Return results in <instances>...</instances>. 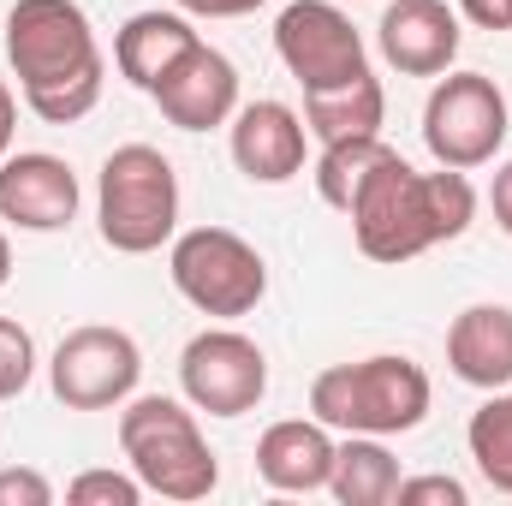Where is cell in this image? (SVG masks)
Here are the masks:
<instances>
[{
	"instance_id": "obj_1",
	"label": "cell",
	"mask_w": 512,
	"mask_h": 506,
	"mask_svg": "<svg viewBox=\"0 0 512 506\" xmlns=\"http://www.w3.org/2000/svg\"><path fill=\"white\" fill-rule=\"evenodd\" d=\"M352 239L370 262H411V256L435 251L447 239H465L471 221H477V191L459 167H435V173H417L399 149L387 155L382 167L358 185L352 209Z\"/></svg>"
},
{
	"instance_id": "obj_2",
	"label": "cell",
	"mask_w": 512,
	"mask_h": 506,
	"mask_svg": "<svg viewBox=\"0 0 512 506\" xmlns=\"http://www.w3.org/2000/svg\"><path fill=\"white\" fill-rule=\"evenodd\" d=\"M6 60L24 108L48 126H78L102 102L108 60L78 0H18L6 12Z\"/></svg>"
},
{
	"instance_id": "obj_3",
	"label": "cell",
	"mask_w": 512,
	"mask_h": 506,
	"mask_svg": "<svg viewBox=\"0 0 512 506\" xmlns=\"http://www.w3.org/2000/svg\"><path fill=\"white\" fill-rule=\"evenodd\" d=\"M435 405V387L423 376V364L376 352L358 364H334L310 381V417L340 429V435H411Z\"/></svg>"
},
{
	"instance_id": "obj_4",
	"label": "cell",
	"mask_w": 512,
	"mask_h": 506,
	"mask_svg": "<svg viewBox=\"0 0 512 506\" xmlns=\"http://www.w3.org/2000/svg\"><path fill=\"white\" fill-rule=\"evenodd\" d=\"M120 453H126L131 477L143 483V495H161V501H209L221 483V459L209 453L197 411H185L167 393L126 399Z\"/></svg>"
},
{
	"instance_id": "obj_5",
	"label": "cell",
	"mask_w": 512,
	"mask_h": 506,
	"mask_svg": "<svg viewBox=\"0 0 512 506\" xmlns=\"http://www.w3.org/2000/svg\"><path fill=\"white\" fill-rule=\"evenodd\" d=\"M96 221L108 251L149 256L179 233V173L155 143H120L96 179Z\"/></svg>"
},
{
	"instance_id": "obj_6",
	"label": "cell",
	"mask_w": 512,
	"mask_h": 506,
	"mask_svg": "<svg viewBox=\"0 0 512 506\" xmlns=\"http://www.w3.org/2000/svg\"><path fill=\"white\" fill-rule=\"evenodd\" d=\"M167 274L179 286V298L203 316L239 322L268 298V262L251 239H239L233 227H191L173 239Z\"/></svg>"
},
{
	"instance_id": "obj_7",
	"label": "cell",
	"mask_w": 512,
	"mask_h": 506,
	"mask_svg": "<svg viewBox=\"0 0 512 506\" xmlns=\"http://www.w3.org/2000/svg\"><path fill=\"white\" fill-rule=\"evenodd\" d=\"M512 131V108L489 72H441L423 102V143L435 167H489Z\"/></svg>"
},
{
	"instance_id": "obj_8",
	"label": "cell",
	"mask_w": 512,
	"mask_h": 506,
	"mask_svg": "<svg viewBox=\"0 0 512 506\" xmlns=\"http://www.w3.org/2000/svg\"><path fill=\"white\" fill-rule=\"evenodd\" d=\"M274 54L298 78L304 96L310 90H340V84H352V78L370 72V54H364L358 24L334 0H292L274 18Z\"/></svg>"
},
{
	"instance_id": "obj_9",
	"label": "cell",
	"mask_w": 512,
	"mask_h": 506,
	"mask_svg": "<svg viewBox=\"0 0 512 506\" xmlns=\"http://www.w3.org/2000/svg\"><path fill=\"white\" fill-rule=\"evenodd\" d=\"M137 376H143L137 340L108 322L72 328L48 358V387L66 411H114L137 393Z\"/></svg>"
},
{
	"instance_id": "obj_10",
	"label": "cell",
	"mask_w": 512,
	"mask_h": 506,
	"mask_svg": "<svg viewBox=\"0 0 512 506\" xmlns=\"http://www.w3.org/2000/svg\"><path fill=\"white\" fill-rule=\"evenodd\" d=\"M179 387L209 417H245L268 393V358L239 328H203L179 352Z\"/></svg>"
},
{
	"instance_id": "obj_11",
	"label": "cell",
	"mask_w": 512,
	"mask_h": 506,
	"mask_svg": "<svg viewBox=\"0 0 512 506\" xmlns=\"http://www.w3.org/2000/svg\"><path fill=\"white\" fill-rule=\"evenodd\" d=\"M149 96H155V108H161L167 126L215 131V126H227V120L239 114V66H233L221 48L197 42L191 54L173 60V72H167Z\"/></svg>"
},
{
	"instance_id": "obj_12",
	"label": "cell",
	"mask_w": 512,
	"mask_h": 506,
	"mask_svg": "<svg viewBox=\"0 0 512 506\" xmlns=\"http://www.w3.org/2000/svg\"><path fill=\"white\" fill-rule=\"evenodd\" d=\"M0 221L18 233H60L78 221V173L48 149H18L0 161Z\"/></svg>"
},
{
	"instance_id": "obj_13",
	"label": "cell",
	"mask_w": 512,
	"mask_h": 506,
	"mask_svg": "<svg viewBox=\"0 0 512 506\" xmlns=\"http://www.w3.org/2000/svg\"><path fill=\"white\" fill-rule=\"evenodd\" d=\"M382 60L405 78H441L459 60V12L447 0H387L382 24H376Z\"/></svg>"
},
{
	"instance_id": "obj_14",
	"label": "cell",
	"mask_w": 512,
	"mask_h": 506,
	"mask_svg": "<svg viewBox=\"0 0 512 506\" xmlns=\"http://www.w3.org/2000/svg\"><path fill=\"white\" fill-rule=\"evenodd\" d=\"M227 126H233V137H227L233 143V167L251 185H286V179L304 173L310 126H304L298 108H286V102H245Z\"/></svg>"
},
{
	"instance_id": "obj_15",
	"label": "cell",
	"mask_w": 512,
	"mask_h": 506,
	"mask_svg": "<svg viewBox=\"0 0 512 506\" xmlns=\"http://www.w3.org/2000/svg\"><path fill=\"white\" fill-rule=\"evenodd\" d=\"M334 429L316 417H280L256 441V477L280 495H316L334 477Z\"/></svg>"
},
{
	"instance_id": "obj_16",
	"label": "cell",
	"mask_w": 512,
	"mask_h": 506,
	"mask_svg": "<svg viewBox=\"0 0 512 506\" xmlns=\"http://www.w3.org/2000/svg\"><path fill=\"white\" fill-rule=\"evenodd\" d=\"M447 370L465 387H512V304H465L447 328Z\"/></svg>"
},
{
	"instance_id": "obj_17",
	"label": "cell",
	"mask_w": 512,
	"mask_h": 506,
	"mask_svg": "<svg viewBox=\"0 0 512 506\" xmlns=\"http://www.w3.org/2000/svg\"><path fill=\"white\" fill-rule=\"evenodd\" d=\"M197 42L203 36L191 30L185 12H131L126 24H120V36H114V66H120V78H126L131 90L149 96L173 72V60L191 54Z\"/></svg>"
},
{
	"instance_id": "obj_18",
	"label": "cell",
	"mask_w": 512,
	"mask_h": 506,
	"mask_svg": "<svg viewBox=\"0 0 512 506\" xmlns=\"http://www.w3.org/2000/svg\"><path fill=\"white\" fill-rule=\"evenodd\" d=\"M387 120V96H382V78L364 72L340 90H310L304 96V126L316 143H340V137H382Z\"/></svg>"
},
{
	"instance_id": "obj_19",
	"label": "cell",
	"mask_w": 512,
	"mask_h": 506,
	"mask_svg": "<svg viewBox=\"0 0 512 506\" xmlns=\"http://www.w3.org/2000/svg\"><path fill=\"white\" fill-rule=\"evenodd\" d=\"M328 489L340 506H387L399 495V459L382 447V435H346L334 447Z\"/></svg>"
},
{
	"instance_id": "obj_20",
	"label": "cell",
	"mask_w": 512,
	"mask_h": 506,
	"mask_svg": "<svg viewBox=\"0 0 512 506\" xmlns=\"http://www.w3.org/2000/svg\"><path fill=\"white\" fill-rule=\"evenodd\" d=\"M387 149L382 137H340V143H322V155H316V191H322V203L328 209H352V197H358V185L382 167Z\"/></svg>"
},
{
	"instance_id": "obj_21",
	"label": "cell",
	"mask_w": 512,
	"mask_h": 506,
	"mask_svg": "<svg viewBox=\"0 0 512 506\" xmlns=\"http://www.w3.org/2000/svg\"><path fill=\"white\" fill-rule=\"evenodd\" d=\"M465 447L483 471L489 489L512 495V387L489 393L477 411H471V429H465Z\"/></svg>"
},
{
	"instance_id": "obj_22",
	"label": "cell",
	"mask_w": 512,
	"mask_h": 506,
	"mask_svg": "<svg viewBox=\"0 0 512 506\" xmlns=\"http://www.w3.org/2000/svg\"><path fill=\"white\" fill-rule=\"evenodd\" d=\"M30 376H36V340H30L24 322L0 316V405L18 399L30 387Z\"/></svg>"
},
{
	"instance_id": "obj_23",
	"label": "cell",
	"mask_w": 512,
	"mask_h": 506,
	"mask_svg": "<svg viewBox=\"0 0 512 506\" xmlns=\"http://www.w3.org/2000/svg\"><path fill=\"white\" fill-rule=\"evenodd\" d=\"M66 501L72 506H137L143 501V483L126 471H84L66 483Z\"/></svg>"
},
{
	"instance_id": "obj_24",
	"label": "cell",
	"mask_w": 512,
	"mask_h": 506,
	"mask_svg": "<svg viewBox=\"0 0 512 506\" xmlns=\"http://www.w3.org/2000/svg\"><path fill=\"white\" fill-rule=\"evenodd\" d=\"M399 506H465V483L459 477H399Z\"/></svg>"
},
{
	"instance_id": "obj_25",
	"label": "cell",
	"mask_w": 512,
	"mask_h": 506,
	"mask_svg": "<svg viewBox=\"0 0 512 506\" xmlns=\"http://www.w3.org/2000/svg\"><path fill=\"white\" fill-rule=\"evenodd\" d=\"M0 506H54V483L30 465L0 471Z\"/></svg>"
},
{
	"instance_id": "obj_26",
	"label": "cell",
	"mask_w": 512,
	"mask_h": 506,
	"mask_svg": "<svg viewBox=\"0 0 512 506\" xmlns=\"http://www.w3.org/2000/svg\"><path fill=\"white\" fill-rule=\"evenodd\" d=\"M459 12L477 30H512V0H459Z\"/></svg>"
},
{
	"instance_id": "obj_27",
	"label": "cell",
	"mask_w": 512,
	"mask_h": 506,
	"mask_svg": "<svg viewBox=\"0 0 512 506\" xmlns=\"http://www.w3.org/2000/svg\"><path fill=\"white\" fill-rule=\"evenodd\" d=\"M489 209H495V227L512 239V161L495 167V185H489Z\"/></svg>"
},
{
	"instance_id": "obj_28",
	"label": "cell",
	"mask_w": 512,
	"mask_h": 506,
	"mask_svg": "<svg viewBox=\"0 0 512 506\" xmlns=\"http://www.w3.org/2000/svg\"><path fill=\"white\" fill-rule=\"evenodd\" d=\"M256 6H268V0H179V12H191V18H245Z\"/></svg>"
},
{
	"instance_id": "obj_29",
	"label": "cell",
	"mask_w": 512,
	"mask_h": 506,
	"mask_svg": "<svg viewBox=\"0 0 512 506\" xmlns=\"http://www.w3.org/2000/svg\"><path fill=\"white\" fill-rule=\"evenodd\" d=\"M12 137H18V96L0 84V161L12 155Z\"/></svg>"
},
{
	"instance_id": "obj_30",
	"label": "cell",
	"mask_w": 512,
	"mask_h": 506,
	"mask_svg": "<svg viewBox=\"0 0 512 506\" xmlns=\"http://www.w3.org/2000/svg\"><path fill=\"white\" fill-rule=\"evenodd\" d=\"M12 280V245H6V233H0V286Z\"/></svg>"
}]
</instances>
